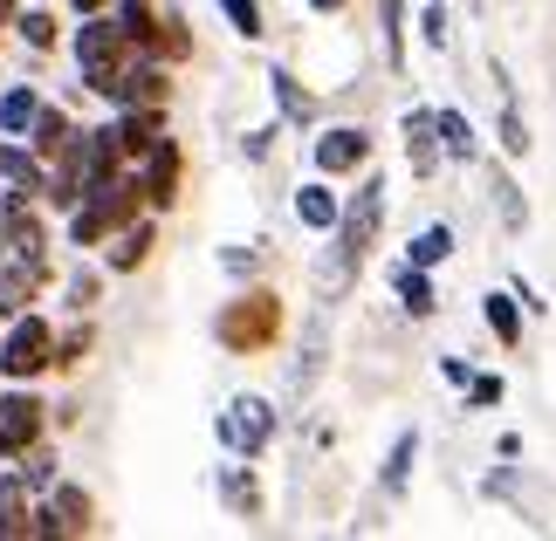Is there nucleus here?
<instances>
[{"mask_svg": "<svg viewBox=\"0 0 556 541\" xmlns=\"http://www.w3.org/2000/svg\"><path fill=\"white\" fill-rule=\"evenodd\" d=\"M378 227H384V179H365V185H357V199L337 212V227H330V254H324V268H316L324 295H344L351 281H357L365 254L378 247Z\"/></svg>", "mask_w": 556, "mask_h": 541, "instance_id": "nucleus-1", "label": "nucleus"}, {"mask_svg": "<svg viewBox=\"0 0 556 541\" xmlns=\"http://www.w3.org/2000/svg\"><path fill=\"white\" fill-rule=\"evenodd\" d=\"M138 206H144V185L131 179V171H111L103 185H90V192L70 206V241H76V247H103L117 227L138 220Z\"/></svg>", "mask_w": 556, "mask_h": 541, "instance_id": "nucleus-2", "label": "nucleus"}, {"mask_svg": "<svg viewBox=\"0 0 556 541\" xmlns=\"http://www.w3.org/2000/svg\"><path fill=\"white\" fill-rule=\"evenodd\" d=\"M213 336H220L227 357H254V350H275V336H282V295L275 288H248L233 295L220 315H213Z\"/></svg>", "mask_w": 556, "mask_h": 541, "instance_id": "nucleus-3", "label": "nucleus"}, {"mask_svg": "<svg viewBox=\"0 0 556 541\" xmlns=\"http://www.w3.org/2000/svg\"><path fill=\"white\" fill-rule=\"evenodd\" d=\"M131 35L117 28V14H83V28H76V62H83V90H111L117 69L131 62Z\"/></svg>", "mask_w": 556, "mask_h": 541, "instance_id": "nucleus-4", "label": "nucleus"}, {"mask_svg": "<svg viewBox=\"0 0 556 541\" xmlns=\"http://www.w3.org/2000/svg\"><path fill=\"white\" fill-rule=\"evenodd\" d=\"M49 357H55V330L35 309H21L14 330L0 336V377H8V384H28V377L49 371Z\"/></svg>", "mask_w": 556, "mask_h": 541, "instance_id": "nucleus-5", "label": "nucleus"}, {"mask_svg": "<svg viewBox=\"0 0 556 541\" xmlns=\"http://www.w3.org/2000/svg\"><path fill=\"white\" fill-rule=\"evenodd\" d=\"M103 103H111V111H138V103L165 111V103H173V76H165V62H152V55H131L117 69V82L103 90Z\"/></svg>", "mask_w": 556, "mask_h": 541, "instance_id": "nucleus-6", "label": "nucleus"}, {"mask_svg": "<svg viewBox=\"0 0 556 541\" xmlns=\"http://www.w3.org/2000/svg\"><path fill=\"white\" fill-rule=\"evenodd\" d=\"M97 528V501L83 493L76 480H55L49 501H35V534L55 541V534H90Z\"/></svg>", "mask_w": 556, "mask_h": 541, "instance_id": "nucleus-7", "label": "nucleus"}, {"mask_svg": "<svg viewBox=\"0 0 556 541\" xmlns=\"http://www.w3.org/2000/svg\"><path fill=\"white\" fill-rule=\"evenodd\" d=\"M49 431V404L35 391H0V460H21Z\"/></svg>", "mask_w": 556, "mask_h": 541, "instance_id": "nucleus-8", "label": "nucleus"}, {"mask_svg": "<svg viewBox=\"0 0 556 541\" xmlns=\"http://www.w3.org/2000/svg\"><path fill=\"white\" fill-rule=\"evenodd\" d=\"M268 439H275V404H268V398H233V404L220 411V446H227V452L254 460Z\"/></svg>", "mask_w": 556, "mask_h": 541, "instance_id": "nucleus-9", "label": "nucleus"}, {"mask_svg": "<svg viewBox=\"0 0 556 541\" xmlns=\"http://www.w3.org/2000/svg\"><path fill=\"white\" fill-rule=\"evenodd\" d=\"M371 165V131H357V124H337V131L316 138V171L324 179H351V171Z\"/></svg>", "mask_w": 556, "mask_h": 541, "instance_id": "nucleus-10", "label": "nucleus"}, {"mask_svg": "<svg viewBox=\"0 0 556 541\" xmlns=\"http://www.w3.org/2000/svg\"><path fill=\"white\" fill-rule=\"evenodd\" d=\"M138 165H144V171H138V185H144V206H152V212H165V206L179 199V171H186L179 144H173V138H159V144L144 151Z\"/></svg>", "mask_w": 556, "mask_h": 541, "instance_id": "nucleus-11", "label": "nucleus"}, {"mask_svg": "<svg viewBox=\"0 0 556 541\" xmlns=\"http://www.w3.org/2000/svg\"><path fill=\"white\" fill-rule=\"evenodd\" d=\"M41 185H49V165L28 144H0V192L8 199H41Z\"/></svg>", "mask_w": 556, "mask_h": 541, "instance_id": "nucleus-12", "label": "nucleus"}, {"mask_svg": "<svg viewBox=\"0 0 556 541\" xmlns=\"http://www.w3.org/2000/svg\"><path fill=\"white\" fill-rule=\"evenodd\" d=\"M111 131H117L124 165H138L144 151H152V144L165 138V111H152V103H138V111H117V117H111Z\"/></svg>", "mask_w": 556, "mask_h": 541, "instance_id": "nucleus-13", "label": "nucleus"}, {"mask_svg": "<svg viewBox=\"0 0 556 541\" xmlns=\"http://www.w3.org/2000/svg\"><path fill=\"white\" fill-rule=\"evenodd\" d=\"M440 124H433V111H405V165H413V179H433L440 171Z\"/></svg>", "mask_w": 556, "mask_h": 541, "instance_id": "nucleus-14", "label": "nucleus"}, {"mask_svg": "<svg viewBox=\"0 0 556 541\" xmlns=\"http://www.w3.org/2000/svg\"><path fill=\"white\" fill-rule=\"evenodd\" d=\"M21 534H35V487L8 466L0 473V541H21Z\"/></svg>", "mask_w": 556, "mask_h": 541, "instance_id": "nucleus-15", "label": "nucleus"}, {"mask_svg": "<svg viewBox=\"0 0 556 541\" xmlns=\"http://www.w3.org/2000/svg\"><path fill=\"white\" fill-rule=\"evenodd\" d=\"M152 241H159V227H152V220L117 227V233H111V254H103V261H111V274H138L144 261H152Z\"/></svg>", "mask_w": 556, "mask_h": 541, "instance_id": "nucleus-16", "label": "nucleus"}, {"mask_svg": "<svg viewBox=\"0 0 556 541\" xmlns=\"http://www.w3.org/2000/svg\"><path fill=\"white\" fill-rule=\"evenodd\" d=\"M70 144H76V124H70V111L41 103V111H35V124H28V151H35L41 165H49V158H62Z\"/></svg>", "mask_w": 556, "mask_h": 541, "instance_id": "nucleus-17", "label": "nucleus"}, {"mask_svg": "<svg viewBox=\"0 0 556 541\" xmlns=\"http://www.w3.org/2000/svg\"><path fill=\"white\" fill-rule=\"evenodd\" d=\"M41 268H28V261H14V254H0V315H21L28 301L41 295Z\"/></svg>", "mask_w": 556, "mask_h": 541, "instance_id": "nucleus-18", "label": "nucleus"}, {"mask_svg": "<svg viewBox=\"0 0 556 541\" xmlns=\"http://www.w3.org/2000/svg\"><path fill=\"white\" fill-rule=\"evenodd\" d=\"M481 315H488V330H495L502 350H522V309H516V295H481Z\"/></svg>", "mask_w": 556, "mask_h": 541, "instance_id": "nucleus-19", "label": "nucleus"}, {"mask_svg": "<svg viewBox=\"0 0 556 541\" xmlns=\"http://www.w3.org/2000/svg\"><path fill=\"white\" fill-rule=\"evenodd\" d=\"M337 212H344V206H337V192H330L324 179L295 192V220H303L309 233H330V227H337Z\"/></svg>", "mask_w": 556, "mask_h": 541, "instance_id": "nucleus-20", "label": "nucleus"}, {"mask_svg": "<svg viewBox=\"0 0 556 541\" xmlns=\"http://www.w3.org/2000/svg\"><path fill=\"white\" fill-rule=\"evenodd\" d=\"M392 288H399V301H405V315H433L440 309V295H433V281H426V268H413V261H405L399 274H392Z\"/></svg>", "mask_w": 556, "mask_h": 541, "instance_id": "nucleus-21", "label": "nucleus"}, {"mask_svg": "<svg viewBox=\"0 0 556 541\" xmlns=\"http://www.w3.org/2000/svg\"><path fill=\"white\" fill-rule=\"evenodd\" d=\"M35 111H41V96L28 90V82H14V90L0 96V138H28V124H35Z\"/></svg>", "mask_w": 556, "mask_h": 541, "instance_id": "nucleus-22", "label": "nucleus"}, {"mask_svg": "<svg viewBox=\"0 0 556 541\" xmlns=\"http://www.w3.org/2000/svg\"><path fill=\"white\" fill-rule=\"evenodd\" d=\"M413 460H419V431H399L392 452H384V473H378V487L384 493H405V480H413Z\"/></svg>", "mask_w": 556, "mask_h": 541, "instance_id": "nucleus-23", "label": "nucleus"}, {"mask_svg": "<svg viewBox=\"0 0 556 541\" xmlns=\"http://www.w3.org/2000/svg\"><path fill=\"white\" fill-rule=\"evenodd\" d=\"M446 254H454V227H446V220H440V227H419V233H413V247H405V261H413V268H426V274H433V268L446 261Z\"/></svg>", "mask_w": 556, "mask_h": 541, "instance_id": "nucleus-24", "label": "nucleus"}, {"mask_svg": "<svg viewBox=\"0 0 556 541\" xmlns=\"http://www.w3.org/2000/svg\"><path fill=\"white\" fill-rule=\"evenodd\" d=\"M111 14H117V28L131 35V49L144 55L152 49V28H159V14H152V0H111Z\"/></svg>", "mask_w": 556, "mask_h": 541, "instance_id": "nucleus-25", "label": "nucleus"}, {"mask_svg": "<svg viewBox=\"0 0 556 541\" xmlns=\"http://www.w3.org/2000/svg\"><path fill=\"white\" fill-rule=\"evenodd\" d=\"M14 28H21V41H28V49H41V55H49L55 49V8H49V0H35V8H21L14 14Z\"/></svg>", "mask_w": 556, "mask_h": 541, "instance_id": "nucleus-26", "label": "nucleus"}, {"mask_svg": "<svg viewBox=\"0 0 556 541\" xmlns=\"http://www.w3.org/2000/svg\"><path fill=\"white\" fill-rule=\"evenodd\" d=\"M268 82H275V103H282V117H289V124H316V96H309L289 69H275Z\"/></svg>", "mask_w": 556, "mask_h": 541, "instance_id": "nucleus-27", "label": "nucleus"}, {"mask_svg": "<svg viewBox=\"0 0 556 541\" xmlns=\"http://www.w3.org/2000/svg\"><path fill=\"white\" fill-rule=\"evenodd\" d=\"M144 55H159V62H186L192 55V35H186V21L179 14H159V28H152V49Z\"/></svg>", "mask_w": 556, "mask_h": 541, "instance_id": "nucleus-28", "label": "nucleus"}, {"mask_svg": "<svg viewBox=\"0 0 556 541\" xmlns=\"http://www.w3.org/2000/svg\"><path fill=\"white\" fill-rule=\"evenodd\" d=\"M433 124H440V151H446V158H475V124H467L460 111H433Z\"/></svg>", "mask_w": 556, "mask_h": 541, "instance_id": "nucleus-29", "label": "nucleus"}, {"mask_svg": "<svg viewBox=\"0 0 556 541\" xmlns=\"http://www.w3.org/2000/svg\"><path fill=\"white\" fill-rule=\"evenodd\" d=\"M378 28H384V62L405 69V0H378Z\"/></svg>", "mask_w": 556, "mask_h": 541, "instance_id": "nucleus-30", "label": "nucleus"}, {"mask_svg": "<svg viewBox=\"0 0 556 541\" xmlns=\"http://www.w3.org/2000/svg\"><path fill=\"white\" fill-rule=\"evenodd\" d=\"M220 493H227V507H233V514H262V493H254V480H248L241 466H227V473H220Z\"/></svg>", "mask_w": 556, "mask_h": 541, "instance_id": "nucleus-31", "label": "nucleus"}, {"mask_svg": "<svg viewBox=\"0 0 556 541\" xmlns=\"http://www.w3.org/2000/svg\"><path fill=\"white\" fill-rule=\"evenodd\" d=\"M213 8L233 21V35H241V41H262V8H254V0H213Z\"/></svg>", "mask_w": 556, "mask_h": 541, "instance_id": "nucleus-32", "label": "nucleus"}, {"mask_svg": "<svg viewBox=\"0 0 556 541\" xmlns=\"http://www.w3.org/2000/svg\"><path fill=\"white\" fill-rule=\"evenodd\" d=\"M83 357H90V322H83V330H70V336H55V357H49V371H76Z\"/></svg>", "mask_w": 556, "mask_h": 541, "instance_id": "nucleus-33", "label": "nucleus"}, {"mask_svg": "<svg viewBox=\"0 0 556 541\" xmlns=\"http://www.w3.org/2000/svg\"><path fill=\"white\" fill-rule=\"evenodd\" d=\"M21 480H28L35 493H49V487H55V452L28 446V452H21Z\"/></svg>", "mask_w": 556, "mask_h": 541, "instance_id": "nucleus-34", "label": "nucleus"}, {"mask_svg": "<svg viewBox=\"0 0 556 541\" xmlns=\"http://www.w3.org/2000/svg\"><path fill=\"white\" fill-rule=\"evenodd\" d=\"M502 151H508V158H522V151H529V124H522L516 103H502Z\"/></svg>", "mask_w": 556, "mask_h": 541, "instance_id": "nucleus-35", "label": "nucleus"}, {"mask_svg": "<svg viewBox=\"0 0 556 541\" xmlns=\"http://www.w3.org/2000/svg\"><path fill=\"white\" fill-rule=\"evenodd\" d=\"M419 35H426V49H446V8H440V0H426V14H419Z\"/></svg>", "mask_w": 556, "mask_h": 541, "instance_id": "nucleus-36", "label": "nucleus"}, {"mask_svg": "<svg viewBox=\"0 0 556 541\" xmlns=\"http://www.w3.org/2000/svg\"><path fill=\"white\" fill-rule=\"evenodd\" d=\"M97 295H103V281L83 268V274H70V309H97Z\"/></svg>", "mask_w": 556, "mask_h": 541, "instance_id": "nucleus-37", "label": "nucleus"}, {"mask_svg": "<svg viewBox=\"0 0 556 541\" xmlns=\"http://www.w3.org/2000/svg\"><path fill=\"white\" fill-rule=\"evenodd\" d=\"M495 199H502V220H508V227H529V206L516 199V185H508L502 171H495Z\"/></svg>", "mask_w": 556, "mask_h": 541, "instance_id": "nucleus-38", "label": "nucleus"}, {"mask_svg": "<svg viewBox=\"0 0 556 541\" xmlns=\"http://www.w3.org/2000/svg\"><path fill=\"white\" fill-rule=\"evenodd\" d=\"M467 404H502V377H467Z\"/></svg>", "mask_w": 556, "mask_h": 541, "instance_id": "nucleus-39", "label": "nucleus"}, {"mask_svg": "<svg viewBox=\"0 0 556 541\" xmlns=\"http://www.w3.org/2000/svg\"><path fill=\"white\" fill-rule=\"evenodd\" d=\"M309 8H316V14H344L351 0H309Z\"/></svg>", "mask_w": 556, "mask_h": 541, "instance_id": "nucleus-40", "label": "nucleus"}, {"mask_svg": "<svg viewBox=\"0 0 556 541\" xmlns=\"http://www.w3.org/2000/svg\"><path fill=\"white\" fill-rule=\"evenodd\" d=\"M70 8H76V14H103V8H111V0H70Z\"/></svg>", "mask_w": 556, "mask_h": 541, "instance_id": "nucleus-41", "label": "nucleus"}, {"mask_svg": "<svg viewBox=\"0 0 556 541\" xmlns=\"http://www.w3.org/2000/svg\"><path fill=\"white\" fill-rule=\"evenodd\" d=\"M14 14H21V0H0V21H8V28H14Z\"/></svg>", "mask_w": 556, "mask_h": 541, "instance_id": "nucleus-42", "label": "nucleus"}, {"mask_svg": "<svg viewBox=\"0 0 556 541\" xmlns=\"http://www.w3.org/2000/svg\"><path fill=\"white\" fill-rule=\"evenodd\" d=\"M0 28H8V21H0Z\"/></svg>", "mask_w": 556, "mask_h": 541, "instance_id": "nucleus-43", "label": "nucleus"}]
</instances>
